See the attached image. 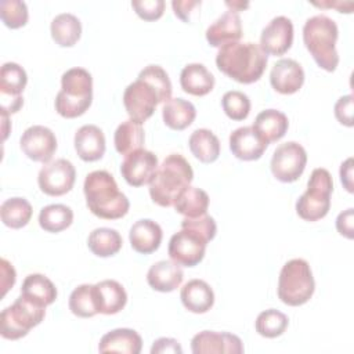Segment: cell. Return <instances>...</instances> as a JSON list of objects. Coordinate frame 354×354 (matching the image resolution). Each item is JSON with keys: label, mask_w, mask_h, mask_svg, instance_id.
<instances>
[{"label": "cell", "mask_w": 354, "mask_h": 354, "mask_svg": "<svg viewBox=\"0 0 354 354\" xmlns=\"http://www.w3.org/2000/svg\"><path fill=\"white\" fill-rule=\"evenodd\" d=\"M267 54L256 43L235 41L218 48L216 55L217 68L238 83L250 84L257 82L267 65Z\"/></svg>", "instance_id": "6da1fadb"}, {"label": "cell", "mask_w": 354, "mask_h": 354, "mask_svg": "<svg viewBox=\"0 0 354 354\" xmlns=\"http://www.w3.org/2000/svg\"><path fill=\"white\" fill-rule=\"evenodd\" d=\"M83 191L88 210L105 220H116L127 214L130 202L119 191L118 184L106 170H94L84 178Z\"/></svg>", "instance_id": "7a4b0ae2"}, {"label": "cell", "mask_w": 354, "mask_h": 354, "mask_svg": "<svg viewBox=\"0 0 354 354\" xmlns=\"http://www.w3.org/2000/svg\"><path fill=\"white\" fill-rule=\"evenodd\" d=\"M194 180V171L188 160L180 153H170L165 158L149 183L151 199L162 206H174L180 194Z\"/></svg>", "instance_id": "3957f363"}, {"label": "cell", "mask_w": 354, "mask_h": 354, "mask_svg": "<svg viewBox=\"0 0 354 354\" xmlns=\"http://www.w3.org/2000/svg\"><path fill=\"white\" fill-rule=\"evenodd\" d=\"M339 36L336 22L326 15H314L304 22L303 41L317 65L333 72L339 64L336 40Z\"/></svg>", "instance_id": "277c9868"}, {"label": "cell", "mask_w": 354, "mask_h": 354, "mask_svg": "<svg viewBox=\"0 0 354 354\" xmlns=\"http://www.w3.org/2000/svg\"><path fill=\"white\" fill-rule=\"evenodd\" d=\"M93 101V77L84 68H71L61 76L55 111L66 119L83 115Z\"/></svg>", "instance_id": "5b68a950"}, {"label": "cell", "mask_w": 354, "mask_h": 354, "mask_svg": "<svg viewBox=\"0 0 354 354\" xmlns=\"http://www.w3.org/2000/svg\"><path fill=\"white\" fill-rule=\"evenodd\" d=\"M315 289L310 264L304 259H292L283 264L278 278V297L288 306L307 303Z\"/></svg>", "instance_id": "8992f818"}, {"label": "cell", "mask_w": 354, "mask_h": 354, "mask_svg": "<svg viewBox=\"0 0 354 354\" xmlns=\"http://www.w3.org/2000/svg\"><path fill=\"white\" fill-rule=\"evenodd\" d=\"M46 315V306L21 295L0 314V335L8 340H17L37 326Z\"/></svg>", "instance_id": "52a82bcc"}, {"label": "cell", "mask_w": 354, "mask_h": 354, "mask_svg": "<svg viewBox=\"0 0 354 354\" xmlns=\"http://www.w3.org/2000/svg\"><path fill=\"white\" fill-rule=\"evenodd\" d=\"M333 191L332 176L326 169H314L307 191L297 199L296 212L306 221H317L324 218L330 209V194Z\"/></svg>", "instance_id": "ba28073f"}, {"label": "cell", "mask_w": 354, "mask_h": 354, "mask_svg": "<svg viewBox=\"0 0 354 354\" xmlns=\"http://www.w3.org/2000/svg\"><path fill=\"white\" fill-rule=\"evenodd\" d=\"M158 104H160L159 93L148 80L140 76L123 93V105L130 119L141 124L152 116Z\"/></svg>", "instance_id": "9c48e42d"}, {"label": "cell", "mask_w": 354, "mask_h": 354, "mask_svg": "<svg viewBox=\"0 0 354 354\" xmlns=\"http://www.w3.org/2000/svg\"><path fill=\"white\" fill-rule=\"evenodd\" d=\"M306 163V149L296 141H288L277 147L270 167L277 180L282 183H293L303 174Z\"/></svg>", "instance_id": "30bf717a"}, {"label": "cell", "mask_w": 354, "mask_h": 354, "mask_svg": "<svg viewBox=\"0 0 354 354\" xmlns=\"http://www.w3.org/2000/svg\"><path fill=\"white\" fill-rule=\"evenodd\" d=\"M207 241L196 232L181 228V231L171 235L169 241L167 253L170 259L184 267H194L205 257Z\"/></svg>", "instance_id": "8fae6325"}, {"label": "cell", "mask_w": 354, "mask_h": 354, "mask_svg": "<svg viewBox=\"0 0 354 354\" xmlns=\"http://www.w3.org/2000/svg\"><path fill=\"white\" fill-rule=\"evenodd\" d=\"M76 180L73 165L61 158L46 163L37 176L39 188L50 196H61L69 192Z\"/></svg>", "instance_id": "7c38bea8"}, {"label": "cell", "mask_w": 354, "mask_h": 354, "mask_svg": "<svg viewBox=\"0 0 354 354\" xmlns=\"http://www.w3.org/2000/svg\"><path fill=\"white\" fill-rule=\"evenodd\" d=\"M28 83L25 69L15 62H6L0 69V100L1 111L8 115L21 109L24 98L21 93Z\"/></svg>", "instance_id": "4fadbf2b"}, {"label": "cell", "mask_w": 354, "mask_h": 354, "mask_svg": "<svg viewBox=\"0 0 354 354\" xmlns=\"http://www.w3.org/2000/svg\"><path fill=\"white\" fill-rule=\"evenodd\" d=\"M158 158L147 149H137L127 153L120 165V173L131 187L149 184L158 170Z\"/></svg>", "instance_id": "5bb4252c"}, {"label": "cell", "mask_w": 354, "mask_h": 354, "mask_svg": "<svg viewBox=\"0 0 354 354\" xmlns=\"http://www.w3.org/2000/svg\"><path fill=\"white\" fill-rule=\"evenodd\" d=\"M22 152L35 162L48 163L57 151L55 134L46 126L36 124L28 127L19 140Z\"/></svg>", "instance_id": "9a60e30c"}, {"label": "cell", "mask_w": 354, "mask_h": 354, "mask_svg": "<svg viewBox=\"0 0 354 354\" xmlns=\"http://www.w3.org/2000/svg\"><path fill=\"white\" fill-rule=\"evenodd\" d=\"M191 350L194 354H241L243 353V344L236 335L202 330L192 337Z\"/></svg>", "instance_id": "2e32d148"}, {"label": "cell", "mask_w": 354, "mask_h": 354, "mask_svg": "<svg viewBox=\"0 0 354 354\" xmlns=\"http://www.w3.org/2000/svg\"><path fill=\"white\" fill-rule=\"evenodd\" d=\"M293 43V24L288 17L278 15L272 18L261 30L260 47L266 54L282 55Z\"/></svg>", "instance_id": "e0dca14e"}, {"label": "cell", "mask_w": 354, "mask_h": 354, "mask_svg": "<svg viewBox=\"0 0 354 354\" xmlns=\"http://www.w3.org/2000/svg\"><path fill=\"white\" fill-rule=\"evenodd\" d=\"M272 88L281 94H293L304 83V71L301 65L292 58H281L274 64L270 72Z\"/></svg>", "instance_id": "ac0fdd59"}, {"label": "cell", "mask_w": 354, "mask_h": 354, "mask_svg": "<svg viewBox=\"0 0 354 354\" xmlns=\"http://www.w3.org/2000/svg\"><path fill=\"white\" fill-rule=\"evenodd\" d=\"M268 144L260 137L253 126L235 129L230 134V149L235 158L241 160L260 159Z\"/></svg>", "instance_id": "d6986e66"}, {"label": "cell", "mask_w": 354, "mask_h": 354, "mask_svg": "<svg viewBox=\"0 0 354 354\" xmlns=\"http://www.w3.org/2000/svg\"><path fill=\"white\" fill-rule=\"evenodd\" d=\"M242 37V24L238 12L231 10L220 15L207 29L206 40L212 47H223L228 43L239 41Z\"/></svg>", "instance_id": "ffe728a7"}, {"label": "cell", "mask_w": 354, "mask_h": 354, "mask_svg": "<svg viewBox=\"0 0 354 354\" xmlns=\"http://www.w3.org/2000/svg\"><path fill=\"white\" fill-rule=\"evenodd\" d=\"M75 149L84 162H95L105 153V136L95 124H84L75 134Z\"/></svg>", "instance_id": "44dd1931"}, {"label": "cell", "mask_w": 354, "mask_h": 354, "mask_svg": "<svg viewBox=\"0 0 354 354\" xmlns=\"http://www.w3.org/2000/svg\"><path fill=\"white\" fill-rule=\"evenodd\" d=\"M184 278V272L180 264L173 260H160L153 263L147 272L148 285L158 292H173L176 290Z\"/></svg>", "instance_id": "7402d4cb"}, {"label": "cell", "mask_w": 354, "mask_h": 354, "mask_svg": "<svg viewBox=\"0 0 354 354\" xmlns=\"http://www.w3.org/2000/svg\"><path fill=\"white\" fill-rule=\"evenodd\" d=\"M162 236L163 232L160 225L149 218H141L136 221L129 232L131 248L141 254H149L158 250L162 242Z\"/></svg>", "instance_id": "603a6c76"}, {"label": "cell", "mask_w": 354, "mask_h": 354, "mask_svg": "<svg viewBox=\"0 0 354 354\" xmlns=\"http://www.w3.org/2000/svg\"><path fill=\"white\" fill-rule=\"evenodd\" d=\"M183 306L195 314L207 313L214 304V293L210 285L202 279L188 281L180 292Z\"/></svg>", "instance_id": "cb8c5ba5"}, {"label": "cell", "mask_w": 354, "mask_h": 354, "mask_svg": "<svg viewBox=\"0 0 354 354\" xmlns=\"http://www.w3.org/2000/svg\"><path fill=\"white\" fill-rule=\"evenodd\" d=\"M142 348V339L129 328H118L105 333L98 344L100 353H124L138 354Z\"/></svg>", "instance_id": "d4e9b609"}, {"label": "cell", "mask_w": 354, "mask_h": 354, "mask_svg": "<svg viewBox=\"0 0 354 354\" xmlns=\"http://www.w3.org/2000/svg\"><path fill=\"white\" fill-rule=\"evenodd\" d=\"M98 313L112 315L124 308L127 293L124 288L115 279H104L94 285Z\"/></svg>", "instance_id": "484cf974"}, {"label": "cell", "mask_w": 354, "mask_h": 354, "mask_svg": "<svg viewBox=\"0 0 354 354\" xmlns=\"http://www.w3.org/2000/svg\"><path fill=\"white\" fill-rule=\"evenodd\" d=\"M180 84L185 93L202 97L213 90L214 76L203 64H188L180 73Z\"/></svg>", "instance_id": "4316f807"}, {"label": "cell", "mask_w": 354, "mask_h": 354, "mask_svg": "<svg viewBox=\"0 0 354 354\" xmlns=\"http://www.w3.org/2000/svg\"><path fill=\"white\" fill-rule=\"evenodd\" d=\"M289 120L288 116L278 109H264L261 111L253 123V129L260 134V137L267 142H274L281 140L288 131Z\"/></svg>", "instance_id": "83f0119b"}, {"label": "cell", "mask_w": 354, "mask_h": 354, "mask_svg": "<svg viewBox=\"0 0 354 354\" xmlns=\"http://www.w3.org/2000/svg\"><path fill=\"white\" fill-rule=\"evenodd\" d=\"M50 32L53 40L61 47H72L77 43L82 35L80 19L71 14L62 12L58 14L50 25Z\"/></svg>", "instance_id": "f1b7e54d"}, {"label": "cell", "mask_w": 354, "mask_h": 354, "mask_svg": "<svg viewBox=\"0 0 354 354\" xmlns=\"http://www.w3.org/2000/svg\"><path fill=\"white\" fill-rule=\"evenodd\" d=\"M196 109L192 102L183 98H170L162 108V118L171 130H184L195 119Z\"/></svg>", "instance_id": "f546056e"}, {"label": "cell", "mask_w": 354, "mask_h": 354, "mask_svg": "<svg viewBox=\"0 0 354 354\" xmlns=\"http://www.w3.org/2000/svg\"><path fill=\"white\" fill-rule=\"evenodd\" d=\"M192 155L202 163H212L220 155V141L217 136L207 129H196L188 140Z\"/></svg>", "instance_id": "4dcf8cb0"}, {"label": "cell", "mask_w": 354, "mask_h": 354, "mask_svg": "<svg viewBox=\"0 0 354 354\" xmlns=\"http://www.w3.org/2000/svg\"><path fill=\"white\" fill-rule=\"evenodd\" d=\"M21 295L47 307L55 301L57 288L46 275L29 274L22 282Z\"/></svg>", "instance_id": "1f68e13d"}, {"label": "cell", "mask_w": 354, "mask_h": 354, "mask_svg": "<svg viewBox=\"0 0 354 354\" xmlns=\"http://www.w3.org/2000/svg\"><path fill=\"white\" fill-rule=\"evenodd\" d=\"M144 138L145 136H144V129L141 123L133 119H127L122 122L115 130L113 142H115L116 151L120 155L126 156L127 153L140 149L144 144Z\"/></svg>", "instance_id": "d6a6232c"}, {"label": "cell", "mask_w": 354, "mask_h": 354, "mask_svg": "<svg viewBox=\"0 0 354 354\" xmlns=\"http://www.w3.org/2000/svg\"><path fill=\"white\" fill-rule=\"evenodd\" d=\"M209 207V195L206 191L188 185L177 198L174 209L184 217H199L206 214Z\"/></svg>", "instance_id": "836d02e7"}, {"label": "cell", "mask_w": 354, "mask_h": 354, "mask_svg": "<svg viewBox=\"0 0 354 354\" xmlns=\"http://www.w3.org/2000/svg\"><path fill=\"white\" fill-rule=\"evenodd\" d=\"M122 236L113 228H95L90 232L87 239L88 249L98 257H109L116 254L122 248Z\"/></svg>", "instance_id": "e575fe53"}, {"label": "cell", "mask_w": 354, "mask_h": 354, "mask_svg": "<svg viewBox=\"0 0 354 354\" xmlns=\"http://www.w3.org/2000/svg\"><path fill=\"white\" fill-rule=\"evenodd\" d=\"M32 205L25 198L6 199L0 206V217L4 225L18 230L25 227L32 217Z\"/></svg>", "instance_id": "d590c367"}, {"label": "cell", "mask_w": 354, "mask_h": 354, "mask_svg": "<svg viewBox=\"0 0 354 354\" xmlns=\"http://www.w3.org/2000/svg\"><path fill=\"white\" fill-rule=\"evenodd\" d=\"M73 221V212L62 203L44 206L39 213V224L47 232H61Z\"/></svg>", "instance_id": "8d00e7d4"}, {"label": "cell", "mask_w": 354, "mask_h": 354, "mask_svg": "<svg viewBox=\"0 0 354 354\" xmlns=\"http://www.w3.org/2000/svg\"><path fill=\"white\" fill-rule=\"evenodd\" d=\"M69 310L80 318H91L98 314L94 285L83 283L75 288L69 296Z\"/></svg>", "instance_id": "74e56055"}, {"label": "cell", "mask_w": 354, "mask_h": 354, "mask_svg": "<svg viewBox=\"0 0 354 354\" xmlns=\"http://www.w3.org/2000/svg\"><path fill=\"white\" fill-rule=\"evenodd\" d=\"M289 319L288 317L275 310V308H270L266 311H261L257 318H256V332L267 339H274L281 336L286 328H288Z\"/></svg>", "instance_id": "f35d334b"}, {"label": "cell", "mask_w": 354, "mask_h": 354, "mask_svg": "<svg viewBox=\"0 0 354 354\" xmlns=\"http://www.w3.org/2000/svg\"><path fill=\"white\" fill-rule=\"evenodd\" d=\"M221 106L225 115L232 120H243L250 112L249 97L238 90L227 91L221 98Z\"/></svg>", "instance_id": "ab89813d"}, {"label": "cell", "mask_w": 354, "mask_h": 354, "mask_svg": "<svg viewBox=\"0 0 354 354\" xmlns=\"http://www.w3.org/2000/svg\"><path fill=\"white\" fill-rule=\"evenodd\" d=\"M0 17L7 28L18 29L28 22V7L21 0H3L0 3Z\"/></svg>", "instance_id": "60d3db41"}, {"label": "cell", "mask_w": 354, "mask_h": 354, "mask_svg": "<svg viewBox=\"0 0 354 354\" xmlns=\"http://www.w3.org/2000/svg\"><path fill=\"white\" fill-rule=\"evenodd\" d=\"M138 76L148 80L156 88L160 95V102H167L171 98V82L162 66L148 65L138 73Z\"/></svg>", "instance_id": "b9f144b4"}, {"label": "cell", "mask_w": 354, "mask_h": 354, "mask_svg": "<svg viewBox=\"0 0 354 354\" xmlns=\"http://www.w3.org/2000/svg\"><path fill=\"white\" fill-rule=\"evenodd\" d=\"M181 228H188V230L196 232L198 235L205 238L207 242H210L216 236V232H217V225H216L214 218L207 214L194 217V218L185 217L181 221Z\"/></svg>", "instance_id": "7bdbcfd3"}, {"label": "cell", "mask_w": 354, "mask_h": 354, "mask_svg": "<svg viewBox=\"0 0 354 354\" xmlns=\"http://www.w3.org/2000/svg\"><path fill=\"white\" fill-rule=\"evenodd\" d=\"M131 7L137 15L144 21H155L163 15L165 1L163 0H134Z\"/></svg>", "instance_id": "ee69618b"}, {"label": "cell", "mask_w": 354, "mask_h": 354, "mask_svg": "<svg viewBox=\"0 0 354 354\" xmlns=\"http://www.w3.org/2000/svg\"><path fill=\"white\" fill-rule=\"evenodd\" d=\"M335 116L342 124L347 127L353 126V95L351 94L343 95L336 101Z\"/></svg>", "instance_id": "f6af8a7d"}, {"label": "cell", "mask_w": 354, "mask_h": 354, "mask_svg": "<svg viewBox=\"0 0 354 354\" xmlns=\"http://www.w3.org/2000/svg\"><path fill=\"white\" fill-rule=\"evenodd\" d=\"M165 353H173V354H181L183 348L180 343L176 339L171 337H160L153 342L151 347V354H165Z\"/></svg>", "instance_id": "bcb514c9"}, {"label": "cell", "mask_w": 354, "mask_h": 354, "mask_svg": "<svg viewBox=\"0 0 354 354\" xmlns=\"http://www.w3.org/2000/svg\"><path fill=\"white\" fill-rule=\"evenodd\" d=\"M354 209H347L342 212L336 218V228L340 235L353 239V224H354Z\"/></svg>", "instance_id": "7dc6e473"}, {"label": "cell", "mask_w": 354, "mask_h": 354, "mask_svg": "<svg viewBox=\"0 0 354 354\" xmlns=\"http://www.w3.org/2000/svg\"><path fill=\"white\" fill-rule=\"evenodd\" d=\"M201 6V1L198 0H184V1H171V7L174 10V14L183 19L184 22H189V14L192 12L194 7Z\"/></svg>", "instance_id": "c3c4849f"}, {"label": "cell", "mask_w": 354, "mask_h": 354, "mask_svg": "<svg viewBox=\"0 0 354 354\" xmlns=\"http://www.w3.org/2000/svg\"><path fill=\"white\" fill-rule=\"evenodd\" d=\"M15 278L17 275H15L14 267L6 259H1V288H3L1 296H4L7 290L12 288V285L15 283Z\"/></svg>", "instance_id": "681fc988"}, {"label": "cell", "mask_w": 354, "mask_h": 354, "mask_svg": "<svg viewBox=\"0 0 354 354\" xmlns=\"http://www.w3.org/2000/svg\"><path fill=\"white\" fill-rule=\"evenodd\" d=\"M353 158L346 159L340 166V180L348 192H353Z\"/></svg>", "instance_id": "f907efd6"}, {"label": "cell", "mask_w": 354, "mask_h": 354, "mask_svg": "<svg viewBox=\"0 0 354 354\" xmlns=\"http://www.w3.org/2000/svg\"><path fill=\"white\" fill-rule=\"evenodd\" d=\"M313 4L317 6V7H322V8L333 7V8H337L339 12H350L348 10L344 8V6L346 7H353L351 1H347V3H343V1H321V3H317V1H314Z\"/></svg>", "instance_id": "816d5d0a"}, {"label": "cell", "mask_w": 354, "mask_h": 354, "mask_svg": "<svg viewBox=\"0 0 354 354\" xmlns=\"http://www.w3.org/2000/svg\"><path fill=\"white\" fill-rule=\"evenodd\" d=\"M225 4L231 7V11L234 12H238L239 10H243L249 6V3H242V1H225Z\"/></svg>", "instance_id": "f5cc1de1"}, {"label": "cell", "mask_w": 354, "mask_h": 354, "mask_svg": "<svg viewBox=\"0 0 354 354\" xmlns=\"http://www.w3.org/2000/svg\"><path fill=\"white\" fill-rule=\"evenodd\" d=\"M1 120H3V138H7L8 134V113L6 111H1Z\"/></svg>", "instance_id": "db71d44e"}]
</instances>
